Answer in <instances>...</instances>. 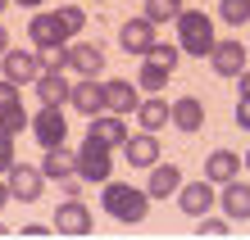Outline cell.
<instances>
[{
    "mask_svg": "<svg viewBox=\"0 0 250 240\" xmlns=\"http://www.w3.org/2000/svg\"><path fill=\"white\" fill-rule=\"evenodd\" d=\"M173 77V73H164V68H155V64H146V59H141V77H137V86H141V91H150V95H159V91H164V82Z\"/></svg>",
    "mask_w": 250,
    "mask_h": 240,
    "instance_id": "484cf974",
    "label": "cell"
},
{
    "mask_svg": "<svg viewBox=\"0 0 250 240\" xmlns=\"http://www.w3.org/2000/svg\"><path fill=\"white\" fill-rule=\"evenodd\" d=\"M14 109H23V86H14V82L0 77V118L14 113Z\"/></svg>",
    "mask_w": 250,
    "mask_h": 240,
    "instance_id": "83f0119b",
    "label": "cell"
},
{
    "mask_svg": "<svg viewBox=\"0 0 250 240\" xmlns=\"http://www.w3.org/2000/svg\"><path fill=\"white\" fill-rule=\"evenodd\" d=\"M5 231H9V227H5V222H0V236H5Z\"/></svg>",
    "mask_w": 250,
    "mask_h": 240,
    "instance_id": "b9f144b4",
    "label": "cell"
},
{
    "mask_svg": "<svg viewBox=\"0 0 250 240\" xmlns=\"http://www.w3.org/2000/svg\"><path fill=\"white\" fill-rule=\"evenodd\" d=\"M73 109L86 113V118H100V113H109V104H105V82L100 77H82V82H73Z\"/></svg>",
    "mask_w": 250,
    "mask_h": 240,
    "instance_id": "52a82bcc",
    "label": "cell"
},
{
    "mask_svg": "<svg viewBox=\"0 0 250 240\" xmlns=\"http://www.w3.org/2000/svg\"><path fill=\"white\" fill-rule=\"evenodd\" d=\"M27 37H32L37 50H68V46H73L68 32H64V23H60V14H32Z\"/></svg>",
    "mask_w": 250,
    "mask_h": 240,
    "instance_id": "277c9868",
    "label": "cell"
},
{
    "mask_svg": "<svg viewBox=\"0 0 250 240\" xmlns=\"http://www.w3.org/2000/svg\"><path fill=\"white\" fill-rule=\"evenodd\" d=\"M0 127H5L9 136H19V131L27 127V113H23V109H14V113H5V118H0Z\"/></svg>",
    "mask_w": 250,
    "mask_h": 240,
    "instance_id": "d6a6232c",
    "label": "cell"
},
{
    "mask_svg": "<svg viewBox=\"0 0 250 240\" xmlns=\"http://www.w3.org/2000/svg\"><path fill=\"white\" fill-rule=\"evenodd\" d=\"M86 141H96L100 149H123L132 136H127V123H123V118L100 113V118H91V127H86Z\"/></svg>",
    "mask_w": 250,
    "mask_h": 240,
    "instance_id": "30bf717a",
    "label": "cell"
},
{
    "mask_svg": "<svg viewBox=\"0 0 250 240\" xmlns=\"http://www.w3.org/2000/svg\"><path fill=\"white\" fill-rule=\"evenodd\" d=\"M246 168H250V154H246Z\"/></svg>",
    "mask_w": 250,
    "mask_h": 240,
    "instance_id": "7bdbcfd3",
    "label": "cell"
},
{
    "mask_svg": "<svg viewBox=\"0 0 250 240\" xmlns=\"http://www.w3.org/2000/svg\"><path fill=\"white\" fill-rule=\"evenodd\" d=\"M182 190V172L178 163H159V168H150V177H146V195L150 200H168V195Z\"/></svg>",
    "mask_w": 250,
    "mask_h": 240,
    "instance_id": "d6986e66",
    "label": "cell"
},
{
    "mask_svg": "<svg viewBox=\"0 0 250 240\" xmlns=\"http://www.w3.org/2000/svg\"><path fill=\"white\" fill-rule=\"evenodd\" d=\"M37 100L46 104V109H64V104L73 100V82H68V73H41V82H37Z\"/></svg>",
    "mask_w": 250,
    "mask_h": 240,
    "instance_id": "ac0fdd59",
    "label": "cell"
},
{
    "mask_svg": "<svg viewBox=\"0 0 250 240\" xmlns=\"http://www.w3.org/2000/svg\"><path fill=\"white\" fill-rule=\"evenodd\" d=\"M173 27H178V46H182V55H196V59H200V55H205V59L214 55L218 37H214V18H209L205 9H187Z\"/></svg>",
    "mask_w": 250,
    "mask_h": 240,
    "instance_id": "7a4b0ae2",
    "label": "cell"
},
{
    "mask_svg": "<svg viewBox=\"0 0 250 240\" xmlns=\"http://www.w3.org/2000/svg\"><path fill=\"white\" fill-rule=\"evenodd\" d=\"M82 177H68V182H60V190H64V200H78V195H82Z\"/></svg>",
    "mask_w": 250,
    "mask_h": 240,
    "instance_id": "836d02e7",
    "label": "cell"
},
{
    "mask_svg": "<svg viewBox=\"0 0 250 240\" xmlns=\"http://www.w3.org/2000/svg\"><path fill=\"white\" fill-rule=\"evenodd\" d=\"M218 14H223V23L241 27V23H250V0H218Z\"/></svg>",
    "mask_w": 250,
    "mask_h": 240,
    "instance_id": "4316f807",
    "label": "cell"
},
{
    "mask_svg": "<svg viewBox=\"0 0 250 240\" xmlns=\"http://www.w3.org/2000/svg\"><path fill=\"white\" fill-rule=\"evenodd\" d=\"M41 172H46V182H68V177H78V154H68V149H46L37 163Z\"/></svg>",
    "mask_w": 250,
    "mask_h": 240,
    "instance_id": "ffe728a7",
    "label": "cell"
},
{
    "mask_svg": "<svg viewBox=\"0 0 250 240\" xmlns=\"http://www.w3.org/2000/svg\"><path fill=\"white\" fill-rule=\"evenodd\" d=\"M241 168H246V159H237V149H214V154L205 159V182H214V186H232Z\"/></svg>",
    "mask_w": 250,
    "mask_h": 240,
    "instance_id": "5bb4252c",
    "label": "cell"
},
{
    "mask_svg": "<svg viewBox=\"0 0 250 240\" xmlns=\"http://www.w3.org/2000/svg\"><path fill=\"white\" fill-rule=\"evenodd\" d=\"M237 86H241V100H250V73H241V77H237Z\"/></svg>",
    "mask_w": 250,
    "mask_h": 240,
    "instance_id": "8d00e7d4",
    "label": "cell"
},
{
    "mask_svg": "<svg viewBox=\"0 0 250 240\" xmlns=\"http://www.w3.org/2000/svg\"><path fill=\"white\" fill-rule=\"evenodd\" d=\"M100 204H105L109 218L127 222V227L146 222V213H150V195H146V186H132V182H105V190H100Z\"/></svg>",
    "mask_w": 250,
    "mask_h": 240,
    "instance_id": "6da1fadb",
    "label": "cell"
},
{
    "mask_svg": "<svg viewBox=\"0 0 250 240\" xmlns=\"http://www.w3.org/2000/svg\"><path fill=\"white\" fill-rule=\"evenodd\" d=\"M55 231H64V236H91V208H86L82 200H64L60 208H55Z\"/></svg>",
    "mask_w": 250,
    "mask_h": 240,
    "instance_id": "4fadbf2b",
    "label": "cell"
},
{
    "mask_svg": "<svg viewBox=\"0 0 250 240\" xmlns=\"http://www.w3.org/2000/svg\"><path fill=\"white\" fill-rule=\"evenodd\" d=\"M137 123H141V131H155L164 127V123H173V104H164V95H150V100H141V109H137Z\"/></svg>",
    "mask_w": 250,
    "mask_h": 240,
    "instance_id": "44dd1931",
    "label": "cell"
},
{
    "mask_svg": "<svg viewBox=\"0 0 250 240\" xmlns=\"http://www.w3.org/2000/svg\"><path fill=\"white\" fill-rule=\"evenodd\" d=\"M68 73L100 77V73H105V50L91 46V41H73V46H68Z\"/></svg>",
    "mask_w": 250,
    "mask_h": 240,
    "instance_id": "9a60e30c",
    "label": "cell"
},
{
    "mask_svg": "<svg viewBox=\"0 0 250 240\" xmlns=\"http://www.w3.org/2000/svg\"><path fill=\"white\" fill-rule=\"evenodd\" d=\"M123 159H127V168H159V141L150 136V131H137L127 145H123Z\"/></svg>",
    "mask_w": 250,
    "mask_h": 240,
    "instance_id": "e0dca14e",
    "label": "cell"
},
{
    "mask_svg": "<svg viewBox=\"0 0 250 240\" xmlns=\"http://www.w3.org/2000/svg\"><path fill=\"white\" fill-rule=\"evenodd\" d=\"M209 64H214L218 77H241V73H246V46H241L237 37H223V41L214 46Z\"/></svg>",
    "mask_w": 250,
    "mask_h": 240,
    "instance_id": "8fae6325",
    "label": "cell"
},
{
    "mask_svg": "<svg viewBox=\"0 0 250 240\" xmlns=\"http://www.w3.org/2000/svg\"><path fill=\"white\" fill-rule=\"evenodd\" d=\"M178 55H182V46H173V41H159V46L146 55V64H155V68L173 73V68H178Z\"/></svg>",
    "mask_w": 250,
    "mask_h": 240,
    "instance_id": "d4e9b609",
    "label": "cell"
},
{
    "mask_svg": "<svg viewBox=\"0 0 250 240\" xmlns=\"http://www.w3.org/2000/svg\"><path fill=\"white\" fill-rule=\"evenodd\" d=\"M55 14H60V23H64V32H68V37H78V32H82V23H86L82 5H60Z\"/></svg>",
    "mask_w": 250,
    "mask_h": 240,
    "instance_id": "f1b7e54d",
    "label": "cell"
},
{
    "mask_svg": "<svg viewBox=\"0 0 250 240\" xmlns=\"http://www.w3.org/2000/svg\"><path fill=\"white\" fill-rule=\"evenodd\" d=\"M109 172H114L109 149H100L96 141H82V149H78V177L82 182H109Z\"/></svg>",
    "mask_w": 250,
    "mask_h": 240,
    "instance_id": "ba28073f",
    "label": "cell"
},
{
    "mask_svg": "<svg viewBox=\"0 0 250 240\" xmlns=\"http://www.w3.org/2000/svg\"><path fill=\"white\" fill-rule=\"evenodd\" d=\"M173 127L178 131H200L205 127V104L196 95H182L178 104H173Z\"/></svg>",
    "mask_w": 250,
    "mask_h": 240,
    "instance_id": "603a6c76",
    "label": "cell"
},
{
    "mask_svg": "<svg viewBox=\"0 0 250 240\" xmlns=\"http://www.w3.org/2000/svg\"><path fill=\"white\" fill-rule=\"evenodd\" d=\"M5 186H9L14 200L32 204V200H41V190H46V172L32 168V163H14V172L5 177Z\"/></svg>",
    "mask_w": 250,
    "mask_h": 240,
    "instance_id": "8992f818",
    "label": "cell"
},
{
    "mask_svg": "<svg viewBox=\"0 0 250 240\" xmlns=\"http://www.w3.org/2000/svg\"><path fill=\"white\" fill-rule=\"evenodd\" d=\"M232 222L228 218H200V236H228Z\"/></svg>",
    "mask_w": 250,
    "mask_h": 240,
    "instance_id": "1f68e13d",
    "label": "cell"
},
{
    "mask_svg": "<svg viewBox=\"0 0 250 240\" xmlns=\"http://www.w3.org/2000/svg\"><path fill=\"white\" fill-rule=\"evenodd\" d=\"M55 227H41V222H32V227H23V236H50Z\"/></svg>",
    "mask_w": 250,
    "mask_h": 240,
    "instance_id": "d590c367",
    "label": "cell"
},
{
    "mask_svg": "<svg viewBox=\"0 0 250 240\" xmlns=\"http://www.w3.org/2000/svg\"><path fill=\"white\" fill-rule=\"evenodd\" d=\"M41 55L37 50H9L5 59H0V77L14 82V86H37L41 82Z\"/></svg>",
    "mask_w": 250,
    "mask_h": 240,
    "instance_id": "3957f363",
    "label": "cell"
},
{
    "mask_svg": "<svg viewBox=\"0 0 250 240\" xmlns=\"http://www.w3.org/2000/svg\"><path fill=\"white\" fill-rule=\"evenodd\" d=\"M119 46H123L127 55L146 59V55H150V50L159 46V37H155V23L146 18V14H141V18H127V23L119 27Z\"/></svg>",
    "mask_w": 250,
    "mask_h": 240,
    "instance_id": "5b68a950",
    "label": "cell"
},
{
    "mask_svg": "<svg viewBox=\"0 0 250 240\" xmlns=\"http://www.w3.org/2000/svg\"><path fill=\"white\" fill-rule=\"evenodd\" d=\"M105 104H109L114 118L137 113V109H141V86H137V82H123V77H109V82H105Z\"/></svg>",
    "mask_w": 250,
    "mask_h": 240,
    "instance_id": "7c38bea8",
    "label": "cell"
},
{
    "mask_svg": "<svg viewBox=\"0 0 250 240\" xmlns=\"http://www.w3.org/2000/svg\"><path fill=\"white\" fill-rule=\"evenodd\" d=\"M182 14H187L182 0H146V18H150L155 27H159V23H178Z\"/></svg>",
    "mask_w": 250,
    "mask_h": 240,
    "instance_id": "cb8c5ba5",
    "label": "cell"
},
{
    "mask_svg": "<svg viewBox=\"0 0 250 240\" xmlns=\"http://www.w3.org/2000/svg\"><path fill=\"white\" fill-rule=\"evenodd\" d=\"M218 204H223V218H250V182H232L223 186V195H218Z\"/></svg>",
    "mask_w": 250,
    "mask_h": 240,
    "instance_id": "7402d4cb",
    "label": "cell"
},
{
    "mask_svg": "<svg viewBox=\"0 0 250 240\" xmlns=\"http://www.w3.org/2000/svg\"><path fill=\"white\" fill-rule=\"evenodd\" d=\"M9 200H14V195H9V186H5V182H0V208H5Z\"/></svg>",
    "mask_w": 250,
    "mask_h": 240,
    "instance_id": "ab89813d",
    "label": "cell"
},
{
    "mask_svg": "<svg viewBox=\"0 0 250 240\" xmlns=\"http://www.w3.org/2000/svg\"><path fill=\"white\" fill-rule=\"evenodd\" d=\"M9 172H14V136L0 127V177H9Z\"/></svg>",
    "mask_w": 250,
    "mask_h": 240,
    "instance_id": "4dcf8cb0",
    "label": "cell"
},
{
    "mask_svg": "<svg viewBox=\"0 0 250 240\" xmlns=\"http://www.w3.org/2000/svg\"><path fill=\"white\" fill-rule=\"evenodd\" d=\"M214 200H218V195H214V182H187L178 190V204H182L187 218H205L214 208Z\"/></svg>",
    "mask_w": 250,
    "mask_h": 240,
    "instance_id": "2e32d148",
    "label": "cell"
},
{
    "mask_svg": "<svg viewBox=\"0 0 250 240\" xmlns=\"http://www.w3.org/2000/svg\"><path fill=\"white\" fill-rule=\"evenodd\" d=\"M237 127L250 131V100H237Z\"/></svg>",
    "mask_w": 250,
    "mask_h": 240,
    "instance_id": "e575fe53",
    "label": "cell"
},
{
    "mask_svg": "<svg viewBox=\"0 0 250 240\" xmlns=\"http://www.w3.org/2000/svg\"><path fill=\"white\" fill-rule=\"evenodd\" d=\"M5 5H9V0H0V14H5Z\"/></svg>",
    "mask_w": 250,
    "mask_h": 240,
    "instance_id": "60d3db41",
    "label": "cell"
},
{
    "mask_svg": "<svg viewBox=\"0 0 250 240\" xmlns=\"http://www.w3.org/2000/svg\"><path fill=\"white\" fill-rule=\"evenodd\" d=\"M19 5H23V9H37V14H41V5H46V0H19Z\"/></svg>",
    "mask_w": 250,
    "mask_h": 240,
    "instance_id": "f35d334b",
    "label": "cell"
},
{
    "mask_svg": "<svg viewBox=\"0 0 250 240\" xmlns=\"http://www.w3.org/2000/svg\"><path fill=\"white\" fill-rule=\"evenodd\" d=\"M46 73H68V50H37Z\"/></svg>",
    "mask_w": 250,
    "mask_h": 240,
    "instance_id": "f546056e",
    "label": "cell"
},
{
    "mask_svg": "<svg viewBox=\"0 0 250 240\" xmlns=\"http://www.w3.org/2000/svg\"><path fill=\"white\" fill-rule=\"evenodd\" d=\"M9 50H14V46H9V32H5V27H0V59H5Z\"/></svg>",
    "mask_w": 250,
    "mask_h": 240,
    "instance_id": "74e56055",
    "label": "cell"
},
{
    "mask_svg": "<svg viewBox=\"0 0 250 240\" xmlns=\"http://www.w3.org/2000/svg\"><path fill=\"white\" fill-rule=\"evenodd\" d=\"M32 131H37V141L46 145V149H60L64 136H68V118H64V109H46V104H41L37 118H32Z\"/></svg>",
    "mask_w": 250,
    "mask_h": 240,
    "instance_id": "9c48e42d",
    "label": "cell"
}]
</instances>
